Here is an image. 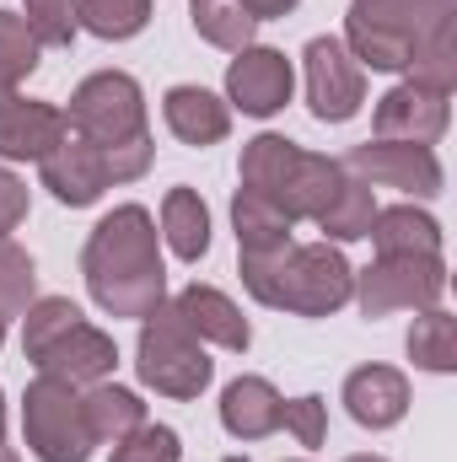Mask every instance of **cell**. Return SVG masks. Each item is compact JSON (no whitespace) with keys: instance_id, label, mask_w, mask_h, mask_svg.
Returning a JSON list of instances; mask_svg holds the SVG:
<instances>
[{"instance_id":"obj_5","label":"cell","mask_w":457,"mask_h":462,"mask_svg":"<svg viewBox=\"0 0 457 462\" xmlns=\"http://www.w3.org/2000/svg\"><path fill=\"white\" fill-rule=\"evenodd\" d=\"M457 22V0H350L344 49L366 70H409L425 32Z\"/></svg>"},{"instance_id":"obj_36","label":"cell","mask_w":457,"mask_h":462,"mask_svg":"<svg viewBox=\"0 0 457 462\" xmlns=\"http://www.w3.org/2000/svg\"><path fill=\"white\" fill-rule=\"evenodd\" d=\"M344 462H387V457H344Z\"/></svg>"},{"instance_id":"obj_18","label":"cell","mask_w":457,"mask_h":462,"mask_svg":"<svg viewBox=\"0 0 457 462\" xmlns=\"http://www.w3.org/2000/svg\"><path fill=\"white\" fill-rule=\"evenodd\" d=\"M162 118L183 145H221L231 134V108L205 87H173L162 97Z\"/></svg>"},{"instance_id":"obj_29","label":"cell","mask_w":457,"mask_h":462,"mask_svg":"<svg viewBox=\"0 0 457 462\" xmlns=\"http://www.w3.org/2000/svg\"><path fill=\"white\" fill-rule=\"evenodd\" d=\"M81 27L98 38H135L151 22V0H76Z\"/></svg>"},{"instance_id":"obj_21","label":"cell","mask_w":457,"mask_h":462,"mask_svg":"<svg viewBox=\"0 0 457 462\" xmlns=\"http://www.w3.org/2000/svg\"><path fill=\"white\" fill-rule=\"evenodd\" d=\"M162 236H167V247H173L178 258H189V263H200V258L210 253V210H205V199H200L194 189H173V194L162 199Z\"/></svg>"},{"instance_id":"obj_27","label":"cell","mask_w":457,"mask_h":462,"mask_svg":"<svg viewBox=\"0 0 457 462\" xmlns=\"http://www.w3.org/2000/svg\"><path fill=\"white\" fill-rule=\"evenodd\" d=\"M371 216H377L371 183H360V178H350V172H344L340 194H334V205L318 216V226L329 231L334 242H355V236H366V231H371Z\"/></svg>"},{"instance_id":"obj_13","label":"cell","mask_w":457,"mask_h":462,"mask_svg":"<svg viewBox=\"0 0 457 462\" xmlns=\"http://www.w3.org/2000/svg\"><path fill=\"white\" fill-rule=\"evenodd\" d=\"M291 87H296V76H291V60H285L280 49L247 43V49L227 65V97L247 118L280 114V108L291 103Z\"/></svg>"},{"instance_id":"obj_30","label":"cell","mask_w":457,"mask_h":462,"mask_svg":"<svg viewBox=\"0 0 457 462\" xmlns=\"http://www.w3.org/2000/svg\"><path fill=\"white\" fill-rule=\"evenodd\" d=\"M33 285H38V269L33 258L0 236V318H22L33 307Z\"/></svg>"},{"instance_id":"obj_19","label":"cell","mask_w":457,"mask_h":462,"mask_svg":"<svg viewBox=\"0 0 457 462\" xmlns=\"http://www.w3.org/2000/svg\"><path fill=\"white\" fill-rule=\"evenodd\" d=\"M280 414H285V398L264 376H237L227 393H221V425H227L237 441L275 436L280 430Z\"/></svg>"},{"instance_id":"obj_1","label":"cell","mask_w":457,"mask_h":462,"mask_svg":"<svg viewBox=\"0 0 457 462\" xmlns=\"http://www.w3.org/2000/svg\"><path fill=\"white\" fill-rule=\"evenodd\" d=\"M81 274L92 301L108 318H151L167 301V269L156 253V221L140 205H118L114 216H103L87 253H81Z\"/></svg>"},{"instance_id":"obj_32","label":"cell","mask_w":457,"mask_h":462,"mask_svg":"<svg viewBox=\"0 0 457 462\" xmlns=\"http://www.w3.org/2000/svg\"><path fill=\"white\" fill-rule=\"evenodd\" d=\"M280 425L302 441V447H323V436H329V403L323 398H296V403H285V414H280Z\"/></svg>"},{"instance_id":"obj_11","label":"cell","mask_w":457,"mask_h":462,"mask_svg":"<svg viewBox=\"0 0 457 462\" xmlns=\"http://www.w3.org/2000/svg\"><path fill=\"white\" fill-rule=\"evenodd\" d=\"M350 178L360 183H377V189H398V194H415V199H431L442 194V162L431 145H409V140H366L355 145L340 162Z\"/></svg>"},{"instance_id":"obj_28","label":"cell","mask_w":457,"mask_h":462,"mask_svg":"<svg viewBox=\"0 0 457 462\" xmlns=\"http://www.w3.org/2000/svg\"><path fill=\"white\" fill-rule=\"evenodd\" d=\"M22 22H27V32H33L38 49H65L81 32L76 0H22Z\"/></svg>"},{"instance_id":"obj_22","label":"cell","mask_w":457,"mask_h":462,"mask_svg":"<svg viewBox=\"0 0 457 462\" xmlns=\"http://www.w3.org/2000/svg\"><path fill=\"white\" fill-rule=\"evenodd\" d=\"M81 414H87L92 441H114V447L129 430L145 425V403H140L129 387H114V382H92V393L81 398Z\"/></svg>"},{"instance_id":"obj_17","label":"cell","mask_w":457,"mask_h":462,"mask_svg":"<svg viewBox=\"0 0 457 462\" xmlns=\"http://www.w3.org/2000/svg\"><path fill=\"white\" fill-rule=\"evenodd\" d=\"M173 312L183 318V328H189L200 345H221V349H237V355L253 345V328H247V318L231 307L216 285H189V291H178Z\"/></svg>"},{"instance_id":"obj_31","label":"cell","mask_w":457,"mask_h":462,"mask_svg":"<svg viewBox=\"0 0 457 462\" xmlns=\"http://www.w3.org/2000/svg\"><path fill=\"white\" fill-rule=\"evenodd\" d=\"M114 462H183L178 430H167V425H140V430H129L114 447Z\"/></svg>"},{"instance_id":"obj_12","label":"cell","mask_w":457,"mask_h":462,"mask_svg":"<svg viewBox=\"0 0 457 462\" xmlns=\"http://www.w3.org/2000/svg\"><path fill=\"white\" fill-rule=\"evenodd\" d=\"M302 65H307V108H312L318 124H344V118L360 114V103H366V70L350 60V49H344L340 38H312L307 54H302Z\"/></svg>"},{"instance_id":"obj_40","label":"cell","mask_w":457,"mask_h":462,"mask_svg":"<svg viewBox=\"0 0 457 462\" xmlns=\"http://www.w3.org/2000/svg\"><path fill=\"white\" fill-rule=\"evenodd\" d=\"M296 462H302V457H296Z\"/></svg>"},{"instance_id":"obj_38","label":"cell","mask_w":457,"mask_h":462,"mask_svg":"<svg viewBox=\"0 0 457 462\" xmlns=\"http://www.w3.org/2000/svg\"><path fill=\"white\" fill-rule=\"evenodd\" d=\"M0 339H5V318H0Z\"/></svg>"},{"instance_id":"obj_2","label":"cell","mask_w":457,"mask_h":462,"mask_svg":"<svg viewBox=\"0 0 457 462\" xmlns=\"http://www.w3.org/2000/svg\"><path fill=\"white\" fill-rule=\"evenodd\" d=\"M242 285L264 307L296 318H329L355 296V269L329 242H291L280 253H242Z\"/></svg>"},{"instance_id":"obj_20","label":"cell","mask_w":457,"mask_h":462,"mask_svg":"<svg viewBox=\"0 0 457 462\" xmlns=\"http://www.w3.org/2000/svg\"><path fill=\"white\" fill-rule=\"evenodd\" d=\"M231 226H237V247L242 253H280V247H291V216L285 210H275L264 194H253V189H237V199H231Z\"/></svg>"},{"instance_id":"obj_25","label":"cell","mask_w":457,"mask_h":462,"mask_svg":"<svg viewBox=\"0 0 457 462\" xmlns=\"http://www.w3.org/2000/svg\"><path fill=\"white\" fill-rule=\"evenodd\" d=\"M194 32H200L205 43H216V49L242 54V49L253 43L258 22H253L237 0H194Z\"/></svg>"},{"instance_id":"obj_23","label":"cell","mask_w":457,"mask_h":462,"mask_svg":"<svg viewBox=\"0 0 457 462\" xmlns=\"http://www.w3.org/2000/svg\"><path fill=\"white\" fill-rule=\"evenodd\" d=\"M366 236L377 242V253H442V226H436V216H425V210H415V205L377 210Z\"/></svg>"},{"instance_id":"obj_4","label":"cell","mask_w":457,"mask_h":462,"mask_svg":"<svg viewBox=\"0 0 457 462\" xmlns=\"http://www.w3.org/2000/svg\"><path fill=\"white\" fill-rule=\"evenodd\" d=\"M22 355L38 365V376H60V382H70V387L103 382L118 360L114 334L92 328V323L81 318V307L65 301V296H43V301L27 307Z\"/></svg>"},{"instance_id":"obj_6","label":"cell","mask_w":457,"mask_h":462,"mask_svg":"<svg viewBox=\"0 0 457 462\" xmlns=\"http://www.w3.org/2000/svg\"><path fill=\"white\" fill-rule=\"evenodd\" d=\"M151 156H156L151 134H140V140H129V145H92V140H81V134H65L38 167H43V189H49L60 205L81 210V205H98L103 189L145 178Z\"/></svg>"},{"instance_id":"obj_8","label":"cell","mask_w":457,"mask_h":462,"mask_svg":"<svg viewBox=\"0 0 457 462\" xmlns=\"http://www.w3.org/2000/svg\"><path fill=\"white\" fill-rule=\"evenodd\" d=\"M442 291H447L442 253H377V263L355 274V301L366 318L425 312L442 301Z\"/></svg>"},{"instance_id":"obj_3","label":"cell","mask_w":457,"mask_h":462,"mask_svg":"<svg viewBox=\"0 0 457 462\" xmlns=\"http://www.w3.org/2000/svg\"><path fill=\"white\" fill-rule=\"evenodd\" d=\"M344 183V167L334 156H312L285 134H258L242 145V189L264 194L291 221H318Z\"/></svg>"},{"instance_id":"obj_35","label":"cell","mask_w":457,"mask_h":462,"mask_svg":"<svg viewBox=\"0 0 457 462\" xmlns=\"http://www.w3.org/2000/svg\"><path fill=\"white\" fill-rule=\"evenodd\" d=\"M0 441H5V393H0Z\"/></svg>"},{"instance_id":"obj_16","label":"cell","mask_w":457,"mask_h":462,"mask_svg":"<svg viewBox=\"0 0 457 462\" xmlns=\"http://www.w3.org/2000/svg\"><path fill=\"white\" fill-rule=\"evenodd\" d=\"M65 134H70V124H65L60 108H49V103L11 97L0 108V156L5 162H43Z\"/></svg>"},{"instance_id":"obj_14","label":"cell","mask_w":457,"mask_h":462,"mask_svg":"<svg viewBox=\"0 0 457 462\" xmlns=\"http://www.w3.org/2000/svg\"><path fill=\"white\" fill-rule=\"evenodd\" d=\"M377 140H409V145H436L447 134V92H431L420 81H404L393 87L382 103H377V118H371Z\"/></svg>"},{"instance_id":"obj_33","label":"cell","mask_w":457,"mask_h":462,"mask_svg":"<svg viewBox=\"0 0 457 462\" xmlns=\"http://www.w3.org/2000/svg\"><path fill=\"white\" fill-rule=\"evenodd\" d=\"M22 216H27V183L0 167V236L22 226Z\"/></svg>"},{"instance_id":"obj_9","label":"cell","mask_w":457,"mask_h":462,"mask_svg":"<svg viewBox=\"0 0 457 462\" xmlns=\"http://www.w3.org/2000/svg\"><path fill=\"white\" fill-rule=\"evenodd\" d=\"M22 430L38 462H87L92 457V430L81 414V393L60 376H38L22 398Z\"/></svg>"},{"instance_id":"obj_26","label":"cell","mask_w":457,"mask_h":462,"mask_svg":"<svg viewBox=\"0 0 457 462\" xmlns=\"http://www.w3.org/2000/svg\"><path fill=\"white\" fill-rule=\"evenodd\" d=\"M38 70V43L16 11H0V108L16 97V81Z\"/></svg>"},{"instance_id":"obj_10","label":"cell","mask_w":457,"mask_h":462,"mask_svg":"<svg viewBox=\"0 0 457 462\" xmlns=\"http://www.w3.org/2000/svg\"><path fill=\"white\" fill-rule=\"evenodd\" d=\"M70 134L92 140V145H129L145 129V97H140V81L124 76V70H98L87 76L76 92H70Z\"/></svg>"},{"instance_id":"obj_39","label":"cell","mask_w":457,"mask_h":462,"mask_svg":"<svg viewBox=\"0 0 457 462\" xmlns=\"http://www.w3.org/2000/svg\"><path fill=\"white\" fill-rule=\"evenodd\" d=\"M227 462H247V457H227Z\"/></svg>"},{"instance_id":"obj_15","label":"cell","mask_w":457,"mask_h":462,"mask_svg":"<svg viewBox=\"0 0 457 462\" xmlns=\"http://www.w3.org/2000/svg\"><path fill=\"white\" fill-rule=\"evenodd\" d=\"M344 409L366 430H393L409 414V382L393 365H360L344 376Z\"/></svg>"},{"instance_id":"obj_24","label":"cell","mask_w":457,"mask_h":462,"mask_svg":"<svg viewBox=\"0 0 457 462\" xmlns=\"http://www.w3.org/2000/svg\"><path fill=\"white\" fill-rule=\"evenodd\" d=\"M409 360L415 365H425V371H457V323L452 312H442V307H425V318H415V328H409Z\"/></svg>"},{"instance_id":"obj_34","label":"cell","mask_w":457,"mask_h":462,"mask_svg":"<svg viewBox=\"0 0 457 462\" xmlns=\"http://www.w3.org/2000/svg\"><path fill=\"white\" fill-rule=\"evenodd\" d=\"M253 22H275V16H285V11H296V0H237Z\"/></svg>"},{"instance_id":"obj_7","label":"cell","mask_w":457,"mask_h":462,"mask_svg":"<svg viewBox=\"0 0 457 462\" xmlns=\"http://www.w3.org/2000/svg\"><path fill=\"white\" fill-rule=\"evenodd\" d=\"M135 365H140V382L156 387L162 398H200L216 376L205 345L183 328V318L173 312V301H162L151 318H140V349H135Z\"/></svg>"},{"instance_id":"obj_37","label":"cell","mask_w":457,"mask_h":462,"mask_svg":"<svg viewBox=\"0 0 457 462\" xmlns=\"http://www.w3.org/2000/svg\"><path fill=\"white\" fill-rule=\"evenodd\" d=\"M0 462H16V452H5V447H0Z\"/></svg>"}]
</instances>
